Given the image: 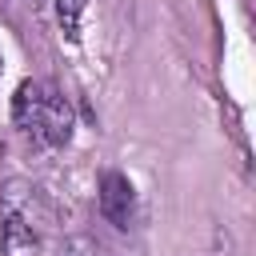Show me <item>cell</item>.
I'll use <instances>...</instances> for the list:
<instances>
[{
	"label": "cell",
	"instance_id": "obj_1",
	"mask_svg": "<svg viewBox=\"0 0 256 256\" xmlns=\"http://www.w3.org/2000/svg\"><path fill=\"white\" fill-rule=\"evenodd\" d=\"M32 132H36L40 140H48V144H64V140H68V132H72V116H68V104H64V96H56V92H44Z\"/></svg>",
	"mask_w": 256,
	"mask_h": 256
},
{
	"label": "cell",
	"instance_id": "obj_2",
	"mask_svg": "<svg viewBox=\"0 0 256 256\" xmlns=\"http://www.w3.org/2000/svg\"><path fill=\"white\" fill-rule=\"evenodd\" d=\"M100 212L116 228L128 224V212H132V184H128V176L104 172V180H100Z\"/></svg>",
	"mask_w": 256,
	"mask_h": 256
},
{
	"label": "cell",
	"instance_id": "obj_3",
	"mask_svg": "<svg viewBox=\"0 0 256 256\" xmlns=\"http://www.w3.org/2000/svg\"><path fill=\"white\" fill-rule=\"evenodd\" d=\"M0 252L4 256H36L40 252L36 232H32V224L20 212H8L4 216V224H0Z\"/></svg>",
	"mask_w": 256,
	"mask_h": 256
},
{
	"label": "cell",
	"instance_id": "obj_4",
	"mask_svg": "<svg viewBox=\"0 0 256 256\" xmlns=\"http://www.w3.org/2000/svg\"><path fill=\"white\" fill-rule=\"evenodd\" d=\"M88 8V0H56V16H60V28L68 40L80 36V12Z\"/></svg>",
	"mask_w": 256,
	"mask_h": 256
},
{
	"label": "cell",
	"instance_id": "obj_5",
	"mask_svg": "<svg viewBox=\"0 0 256 256\" xmlns=\"http://www.w3.org/2000/svg\"><path fill=\"white\" fill-rule=\"evenodd\" d=\"M68 256H72V248H68Z\"/></svg>",
	"mask_w": 256,
	"mask_h": 256
}]
</instances>
